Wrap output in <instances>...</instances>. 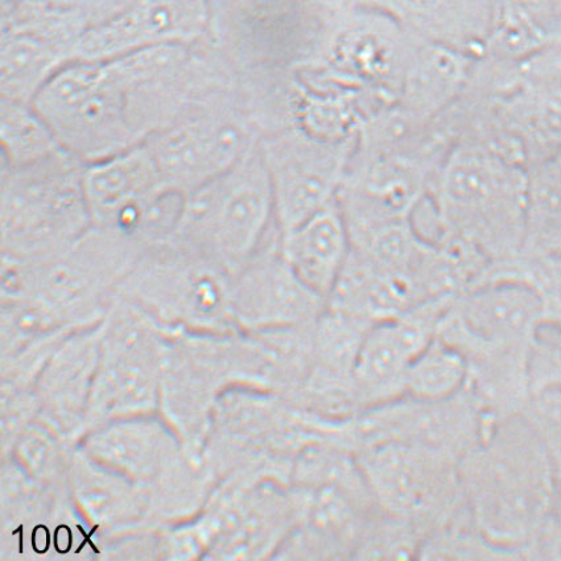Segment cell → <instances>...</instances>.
<instances>
[{
  "label": "cell",
  "instance_id": "cell-29",
  "mask_svg": "<svg viewBox=\"0 0 561 561\" xmlns=\"http://www.w3.org/2000/svg\"><path fill=\"white\" fill-rule=\"evenodd\" d=\"M520 75L530 79L561 81V43L519 64Z\"/></svg>",
  "mask_w": 561,
  "mask_h": 561
},
{
  "label": "cell",
  "instance_id": "cell-7",
  "mask_svg": "<svg viewBox=\"0 0 561 561\" xmlns=\"http://www.w3.org/2000/svg\"><path fill=\"white\" fill-rule=\"evenodd\" d=\"M356 457L378 505L425 539L466 507L460 457L414 444L380 445Z\"/></svg>",
  "mask_w": 561,
  "mask_h": 561
},
{
  "label": "cell",
  "instance_id": "cell-23",
  "mask_svg": "<svg viewBox=\"0 0 561 561\" xmlns=\"http://www.w3.org/2000/svg\"><path fill=\"white\" fill-rule=\"evenodd\" d=\"M66 152L34 105L2 103V167L27 168Z\"/></svg>",
  "mask_w": 561,
  "mask_h": 561
},
{
  "label": "cell",
  "instance_id": "cell-5",
  "mask_svg": "<svg viewBox=\"0 0 561 561\" xmlns=\"http://www.w3.org/2000/svg\"><path fill=\"white\" fill-rule=\"evenodd\" d=\"M83 163L69 152L27 168L2 167L3 260H49L92 227L82 190Z\"/></svg>",
  "mask_w": 561,
  "mask_h": 561
},
{
  "label": "cell",
  "instance_id": "cell-28",
  "mask_svg": "<svg viewBox=\"0 0 561 561\" xmlns=\"http://www.w3.org/2000/svg\"><path fill=\"white\" fill-rule=\"evenodd\" d=\"M533 397L557 392L561 399V325L545 324L535 340L530 359Z\"/></svg>",
  "mask_w": 561,
  "mask_h": 561
},
{
  "label": "cell",
  "instance_id": "cell-27",
  "mask_svg": "<svg viewBox=\"0 0 561 561\" xmlns=\"http://www.w3.org/2000/svg\"><path fill=\"white\" fill-rule=\"evenodd\" d=\"M424 540L417 527L380 507L367 522L354 560L419 559Z\"/></svg>",
  "mask_w": 561,
  "mask_h": 561
},
{
  "label": "cell",
  "instance_id": "cell-9",
  "mask_svg": "<svg viewBox=\"0 0 561 561\" xmlns=\"http://www.w3.org/2000/svg\"><path fill=\"white\" fill-rule=\"evenodd\" d=\"M233 306L237 324L271 332L313 325L327 300L288 263L276 227L234 275Z\"/></svg>",
  "mask_w": 561,
  "mask_h": 561
},
{
  "label": "cell",
  "instance_id": "cell-17",
  "mask_svg": "<svg viewBox=\"0 0 561 561\" xmlns=\"http://www.w3.org/2000/svg\"><path fill=\"white\" fill-rule=\"evenodd\" d=\"M164 188L146 144L83 163L82 190L93 227L117 228L128 213Z\"/></svg>",
  "mask_w": 561,
  "mask_h": 561
},
{
  "label": "cell",
  "instance_id": "cell-25",
  "mask_svg": "<svg viewBox=\"0 0 561 561\" xmlns=\"http://www.w3.org/2000/svg\"><path fill=\"white\" fill-rule=\"evenodd\" d=\"M59 56L42 43L18 41L4 47L2 93L4 101L32 105L43 88L60 72Z\"/></svg>",
  "mask_w": 561,
  "mask_h": 561
},
{
  "label": "cell",
  "instance_id": "cell-19",
  "mask_svg": "<svg viewBox=\"0 0 561 561\" xmlns=\"http://www.w3.org/2000/svg\"><path fill=\"white\" fill-rule=\"evenodd\" d=\"M490 59L520 64L561 43V0H490Z\"/></svg>",
  "mask_w": 561,
  "mask_h": 561
},
{
  "label": "cell",
  "instance_id": "cell-10",
  "mask_svg": "<svg viewBox=\"0 0 561 561\" xmlns=\"http://www.w3.org/2000/svg\"><path fill=\"white\" fill-rule=\"evenodd\" d=\"M456 296L425 301L367 329L354 376L358 412L404 397L405 374L412 360L437 337Z\"/></svg>",
  "mask_w": 561,
  "mask_h": 561
},
{
  "label": "cell",
  "instance_id": "cell-12",
  "mask_svg": "<svg viewBox=\"0 0 561 561\" xmlns=\"http://www.w3.org/2000/svg\"><path fill=\"white\" fill-rule=\"evenodd\" d=\"M168 188L188 195L256 146L236 122L210 114L171 122L145 141Z\"/></svg>",
  "mask_w": 561,
  "mask_h": 561
},
{
  "label": "cell",
  "instance_id": "cell-15",
  "mask_svg": "<svg viewBox=\"0 0 561 561\" xmlns=\"http://www.w3.org/2000/svg\"><path fill=\"white\" fill-rule=\"evenodd\" d=\"M492 137L508 158L528 167L561 153V81L520 80L490 106Z\"/></svg>",
  "mask_w": 561,
  "mask_h": 561
},
{
  "label": "cell",
  "instance_id": "cell-14",
  "mask_svg": "<svg viewBox=\"0 0 561 561\" xmlns=\"http://www.w3.org/2000/svg\"><path fill=\"white\" fill-rule=\"evenodd\" d=\"M371 324L328 307L316 320L311 358L299 403L329 419L356 415L354 376L367 329Z\"/></svg>",
  "mask_w": 561,
  "mask_h": 561
},
{
  "label": "cell",
  "instance_id": "cell-6",
  "mask_svg": "<svg viewBox=\"0 0 561 561\" xmlns=\"http://www.w3.org/2000/svg\"><path fill=\"white\" fill-rule=\"evenodd\" d=\"M495 419L472 390L440 401L402 397L340 419L335 444L359 455L386 444H414L462 459L493 428Z\"/></svg>",
  "mask_w": 561,
  "mask_h": 561
},
{
  "label": "cell",
  "instance_id": "cell-13",
  "mask_svg": "<svg viewBox=\"0 0 561 561\" xmlns=\"http://www.w3.org/2000/svg\"><path fill=\"white\" fill-rule=\"evenodd\" d=\"M296 557L354 560L360 537L380 506L363 469L343 480L299 486Z\"/></svg>",
  "mask_w": 561,
  "mask_h": 561
},
{
  "label": "cell",
  "instance_id": "cell-18",
  "mask_svg": "<svg viewBox=\"0 0 561 561\" xmlns=\"http://www.w3.org/2000/svg\"><path fill=\"white\" fill-rule=\"evenodd\" d=\"M280 244L283 254L301 279L328 300L352 249L339 198L280 234Z\"/></svg>",
  "mask_w": 561,
  "mask_h": 561
},
{
  "label": "cell",
  "instance_id": "cell-22",
  "mask_svg": "<svg viewBox=\"0 0 561 561\" xmlns=\"http://www.w3.org/2000/svg\"><path fill=\"white\" fill-rule=\"evenodd\" d=\"M561 255V153L527 168L524 248L518 257Z\"/></svg>",
  "mask_w": 561,
  "mask_h": 561
},
{
  "label": "cell",
  "instance_id": "cell-11",
  "mask_svg": "<svg viewBox=\"0 0 561 561\" xmlns=\"http://www.w3.org/2000/svg\"><path fill=\"white\" fill-rule=\"evenodd\" d=\"M280 234L337 199L352 158L344 148L283 138L260 145Z\"/></svg>",
  "mask_w": 561,
  "mask_h": 561
},
{
  "label": "cell",
  "instance_id": "cell-4",
  "mask_svg": "<svg viewBox=\"0 0 561 561\" xmlns=\"http://www.w3.org/2000/svg\"><path fill=\"white\" fill-rule=\"evenodd\" d=\"M276 228L273 190L260 145L185 197L173 247L236 275Z\"/></svg>",
  "mask_w": 561,
  "mask_h": 561
},
{
  "label": "cell",
  "instance_id": "cell-2",
  "mask_svg": "<svg viewBox=\"0 0 561 561\" xmlns=\"http://www.w3.org/2000/svg\"><path fill=\"white\" fill-rule=\"evenodd\" d=\"M526 190L524 165L485 140L466 138L450 148L415 216L430 222V240L456 238L479 250L489 263L482 280L520 255Z\"/></svg>",
  "mask_w": 561,
  "mask_h": 561
},
{
  "label": "cell",
  "instance_id": "cell-8",
  "mask_svg": "<svg viewBox=\"0 0 561 561\" xmlns=\"http://www.w3.org/2000/svg\"><path fill=\"white\" fill-rule=\"evenodd\" d=\"M543 299L522 280H494L456 296L440 322L437 337L456 347L533 350L547 324Z\"/></svg>",
  "mask_w": 561,
  "mask_h": 561
},
{
  "label": "cell",
  "instance_id": "cell-26",
  "mask_svg": "<svg viewBox=\"0 0 561 561\" xmlns=\"http://www.w3.org/2000/svg\"><path fill=\"white\" fill-rule=\"evenodd\" d=\"M421 560H518L493 543L477 526L468 507L432 533L419 554Z\"/></svg>",
  "mask_w": 561,
  "mask_h": 561
},
{
  "label": "cell",
  "instance_id": "cell-24",
  "mask_svg": "<svg viewBox=\"0 0 561 561\" xmlns=\"http://www.w3.org/2000/svg\"><path fill=\"white\" fill-rule=\"evenodd\" d=\"M468 380L466 358L453 345L436 337L412 360L405 374L404 397L440 401L467 389Z\"/></svg>",
  "mask_w": 561,
  "mask_h": 561
},
{
  "label": "cell",
  "instance_id": "cell-3",
  "mask_svg": "<svg viewBox=\"0 0 561 561\" xmlns=\"http://www.w3.org/2000/svg\"><path fill=\"white\" fill-rule=\"evenodd\" d=\"M32 105L82 163L130 150L151 135L145 83L127 57L61 69Z\"/></svg>",
  "mask_w": 561,
  "mask_h": 561
},
{
  "label": "cell",
  "instance_id": "cell-20",
  "mask_svg": "<svg viewBox=\"0 0 561 561\" xmlns=\"http://www.w3.org/2000/svg\"><path fill=\"white\" fill-rule=\"evenodd\" d=\"M392 8L436 44L468 56L486 49L490 0H392Z\"/></svg>",
  "mask_w": 561,
  "mask_h": 561
},
{
  "label": "cell",
  "instance_id": "cell-30",
  "mask_svg": "<svg viewBox=\"0 0 561 561\" xmlns=\"http://www.w3.org/2000/svg\"><path fill=\"white\" fill-rule=\"evenodd\" d=\"M547 436L550 438L554 460H557L558 468V513H557V530H554V540H557V547L559 557L561 559V428H553L547 431Z\"/></svg>",
  "mask_w": 561,
  "mask_h": 561
},
{
  "label": "cell",
  "instance_id": "cell-16",
  "mask_svg": "<svg viewBox=\"0 0 561 561\" xmlns=\"http://www.w3.org/2000/svg\"><path fill=\"white\" fill-rule=\"evenodd\" d=\"M445 291L435 275L377 266L351 251L327 306L373 325L398 318L425 301L455 296Z\"/></svg>",
  "mask_w": 561,
  "mask_h": 561
},
{
  "label": "cell",
  "instance_id": "cell-1",
  "mask_svg": "<svg viewBox=\"0 0 561 561\" xmlns=\"http://www.w3.org/2000/svg\"><path fill=\"white\" fill-rule=\"evenodd\" d=\"M460 480L469 513L493 543L517 559H560L554 540L557 460L550 438L534 419L495 421L462 457Z\"/></svg>",
  "mask_w": 561,
  "mask_h": 561
},
{
  "label": "cell",
  "instance_id": "cell-21",
  "mask_svg": "<svg viewBox=\"0 0 561 561\" xmlns=\"http://www.w3.org/2000/svg\"><path fill=\"white\" fill-rule=\"evenodd\" d=\"M473 68V60L462 51L436 43L424 49L405 87L411 117L424 124L442 117L466 93Z\"/></svg>",
  "mask_w": 561,
  "mask_h": 561
}]
</instances>
